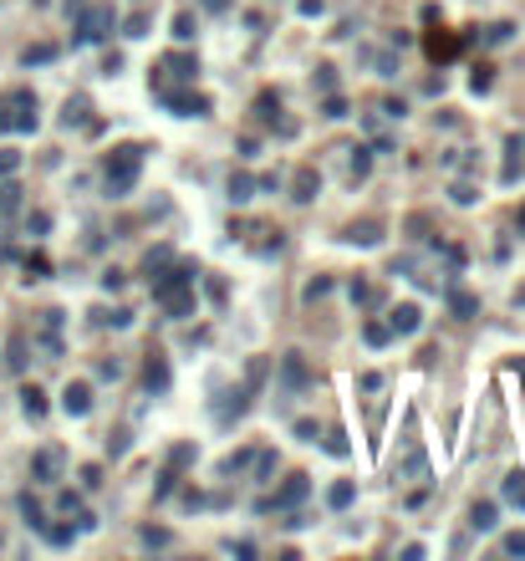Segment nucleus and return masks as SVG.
<instances>
[{
  "mask_svg": "<svg viewBox=\"0 0 525 561\" xmlns=\"http://www.w3.org/2000/svg\"><path fill=\"white\" fill-rule=\"evenodd\" d=\"M138 168H143V148H118L113 159H107V194H113V199H123L128 189L138 184Z\"/></svg>",
  "mask_w": 525,
  "mask_h": 561,
  "instance_id": "1",
  "label": "nucleus"
},
{
  "mask_svg": "<svg viewBox=\"0 0 525 561\" xmlns=\"http://www.w3.org/2000/svg\"><path fill=\"white\" fill-rule=\"evenodd\" d=\"M388 327L408 337V332H419V327H424V312L413 307V301H403V307H393V316H388Z\"/></svg>",
  "mask_w": 525,
  "mask_h": 561,
  "instance_id": "2",
  "label": "nucleus"
},
{
  "mask_svg": "<svg viewBox=\"0 0 525 561\" xmlns=\"http://www.w3.org/2000/svg\"><path fill=\"white\" fill-rule=\"evenodd\" d=\"M61 408H67L72 419H82L87 408H92V388H87V383H67V393H61Z\"/></svg>",
  "mask_w": 525,
  "mask_h": 561,
  "instance_id": "3",
  "label": "nucleus"
},
{
  "mask_svg": "<svg viewBox=\"0 0 525 561\" xmlns=\"http://www.w3.org/2000/svg\"><path fill=\"white\" fill-rule=\"evenodd\" d=\"M107 26H113V11H102V6L87 11V16H82V41H102Z\"/></svg>",
  "mask_w": 525,
  "mask_h": 561,
  "instance_id": "4",
  "label": "nucleus"
},
{
  "mask_svg": "<svg viewBox=\"0 0 525 561\" xmlns=\"http://www.w3.org/2000/svg\"><path fill=\"white\" fill-rule=\"evenodd\" d=\"M163 102H168L179 118H199V113H209V102H204V97H189V92H163Z\"/></svg>",
  "mask_w": 525,
  "mask_h": 561,
  "instance_id": "5",
  "label": "nucleus"
},
{
  "mask_svg": "<svg viewBox=\"0 0 525 561\" xmlns=\"http://www.w3.org/2000/svg\"><path fill=\"white\" fill-rule=\"evenodd\" d=\"M296 500H306V474H291V485L276 500H260V510H280V505H296Z\"/></svg>",
  "mask_w": 525,
  "mask_h": 561,
  "instance_id": "6",
  "label": "nucleus"
},
{
  "mask_svg": "<svg viewBox=\"0 0 525 561\" xmlns=\"http://www.w3.org/2000/svg\"><path fill=\"white\" fill-rule=\"evenodd\" d=\"M56 469H61V455H56V449H41V455L31 460V474H36L41 485H51V480H56Z\"/></svg>",
  "mask_w": 525,
  "mask_h": 561,
  "instance_id": "7",
  "label": "nucleus"
},
{
  "mask_svg": "<svg viewBox=\"0 0 525 561\" xmlns=\"http://www.w3.org/2000/svg\"><path fill=\"white\" fill-rule=\"evenodd\" d=\"M280 378H286L291 388L306 383V362H301V352H286V362H280Z\"/></svg>",
  "mask_w": 525,
  "mask_h": 561,
  "instance_id": "8",
  "label": "nucleus"
},
{
  "mask_svg": "<svg viewBox=\"0 0 525 561\" xmlns=\"http://www.w3.org/2000/svg\"><path fill=\"white\" fill-rule=\"evenodd\" d=\"M316 184H321V179H316V168H301V174H296V194H291V199H301V204H306V199H316Z\"/></svg>",
  "mask_w": 525,
  "mask_h": 561,
  "instance_id": "9",
  "label": "nucleus"
},
{
  "mask_svg": "<svg viewBox=\"0 0 525 561\" xmlns=\"http://www.w3.org/2000/svg\"><path fill=\"white\" fill-rule=\"evenodd\" d=\"M230 199H235V204H250V199H255V184H250L245 174H235V179H230Z\"/></svg>",
  "mask_w": 525,
  "mask_h": 561,
  "instance_id": "10",
  "label": "nucleus"
},
{
  "mask_svg": "<svg viewBox=\"0 0 525 561\" xmlns=\"http://www.w3.org/2000/svg\"><path fill=\"white\" fill-rule=\"evenodd\" d=\"M469 526H474V531H495V505H490V500L474 505V510H469Z\"/></svg>",
  "mask_w": 525,
  "mask_h": 561,
  "instance_id": "11",
  "label": "nucleus"
},
{
  "mask_svg": "<svg viewBox=\"0 0 525 561\" xmlns=\"http://www.w3.org/2000/svg\"><path fill=\"white\" fill-rule=\"evenodd\" d=\"M347 240H362V245H378V220H362V225H352V235Z\"/></svg>",
  "mask_w": 525,
  "mask_h": 561,
  "instance_id": "12",
  "label": "nucleus"
},
{
  "mask_svg": "<svg viewBox=\"0 0 525 561\" xmlns=\"http://www.w3.org/2000/svg\"><path fill=\"white\" fill-rule=\"evenodd\" d=\"M41 536H47L51 546H72L77 541V531H67V526H41Z\"/></svg>",
  "mask_w": 525,
  "mask_h": 561,
  "instance_id": "13",
  "label": "nucleus"
},
{
  "mask_svg": "<svg viewBox=\"0 0 525 561\" xmlns=\"http://www.w3.org/2000/svg\"><path fill=\"white\" fill-rule=\"evenodd\" d=\"M143 378H148V388H168V368H163L159 357H148V373Z\"/></svg>",
  "mask_w": 525,
  "mask_h": 561,
  "instance_id": "14",
  "label": "nucleus"
},
{
  "mask_svg": "<svg viewBox=\"0 0 525 561\" xmlns=\"http://www.w3.org/2000/svg\"><path fill=\"white\" fill-rule=\"evenodd\" d=\"M20 398H26V414H31V419H41V414H47V398H41V388H26Z\"/></svg>",
  "mask_w": 525,
  "mask_h": 561,
  "instance_id": "15",
  "label": "nucleus"
},
{
  "mask_svg": "<svg viewBox=\"0 0 525 561\" xmlns=\"http://www.w3.org/2000/svg\"><path fill=\"white\" fill-rule=\"evenodd\" d=\"M362 337L373 342V347H383V342L393 337V327H383V321H367V327H362Z\"/></svg>",
  "mask_w": 525,
  "mask_h": 561,
  "instance_id": "16",
  "label": "nucleus"
},
{
  "mask_svg": "<svg viewBox=\"0 0 525 561\" xmlns=\"http://www.w3.org/2000/svg\"><path fill=\"white\" fill-rule=\"evenodd\" d=\"M20 510H26V521H31L36 531H41V526H47V515H41V505L31 500V495H20Z\"/></svg>",
  "mask_w": 525,
  "mask_h": 561,
  "instance_id": "17",
  "label": "nucleus"
},
{
  "mask_svg": "<svg viewBox=\"0 0 525 561\" xmlns=\"http://www.w3.org/2000/svg\"><path fill=\"white\" fill-rule=\"evenodd\" d=\"M449 307H454L459 316H474V307H479V301H474V296H464V291H454V296H449Z\"/></svg>",
  "mask_w": 525,
  "mask_h": 561,
  "instance_id": "18",
  "label": "nucleus"
},
{
  "mask_svg": "<svg viewBox=\"0 0 525 561\" xmlns=\"http://www.w3.org/2000/svg\"><path fill=\"white\" fill-rule=\"evenodd\" d=\"M173 36H179V41H189V36H194V16H189V11L173 16Z\"/></svg>",
  "mask_w": 525,
  "mask_h": 561,
  "instance_id": "19",
  "label": "nucleus"
},
{
  "mask_svg": "<svg viewBox=\"0 0 525 561\" xmlns=\"http://www.w3.org/2000/svg\"><path fill=\"white\" fill-rule=\"evenodd\" d=\"M505 500L525 505V480H520V474H510V480H505Z\"/></svg>",
  "mask_w": 525,
  "mask_h": 561,
  "instance_id": "20",
  "label": "nucleus"
},
{
  "mask_svg": "<svg viewBox=\"0 0 525 561\" xmlns=\"http://www.w3.org/2000/svg\"><path fill=\"white\" fill-rule=\"evenodd\" d=\"M321 449H326V455H337V460H342V455H347V439H342L337 429H332V434H326V444H321Z\"/></svg>",
  "mask_w": 525,
  "mask_h": 561,
  "instance_id": "21",
  "label": "nucleus"
},
{
  "mask_svg": "<svg viewBox=\"0 0 525 561\" xmlns=\"http://www.w3.org/2000/svg\"><path fill=\"white\" fill-rule=\"evenodd\" d=\"M332 505H337V510H342V505H352V485H347V480L332 485Z\"/></svg>",
  "mask_w": 525,
  "mask_h": 561,
  "instance_id": "22",
  "label": "nucleus"
},
{
  "mask_svg": "<svg viewBox=\"0 0 525 561\" xmlns=\"http://www.w3.org/2000/svg\"><path fill=\"white\" fill-rule=\"evenodd\" d=\"M16 204H20V189H16V184H11V189H6V194H0V214H11V209H16Z\"/></svg>",
  "mask_w": 525,
  "mask_h": 561,
  "instance_id": "23",
  "label": "nucleus"
},
{
  "mask_svg": "<svg viewBox=\"0 0 525 561\" xmlns=\"http://www.w3.org/2000/svg\"><path fill=\"white\" fill-rule=\"evenodd\" d=\"M143 31H148V16H143V11L128 16V36H143Z\"/></svg>",
  "mask_w": 525,
  "mask_h": 561,
  "instance_id": "24",
  "label": "nucleus"
},
{
  "mask_svg": "<svg viewBox=\"0 0 525 561\" xmlns=\"http://www.w3.org/2000/svg\"><path fill=\"white\" fill-rule=\"evenodd\" d=\"M82 113H87V102H82V97H77V102H67V128H72V123H82Z\"/></svg>",
  "mask_w": 525,
  "mask_h": 561,
  "instance_id": "25",
  "label": "nucleus"
},
{
  "mask_svg": "<svg viewBox=\"0 0 525 561\" xmlns=\"http://www.w3.org/2000/svg\"><path fill=\"white\" fill-rule=\"evenodd\" d=\"M143 541H148V546H168V531H153V526H148V531H143Z\"/></svg>",
  "mask_w": 525,
  "mask_h": 561,
  "instance_id": "26",
  "label": "nucleus"
},
{
  "mask_svg": "<svg viewBox=\"0 0 525 561\" xmlns=\"http://www.w3.org/2000/svg\"><path fill=\"white\" fill-rule=\"evenodd\" d=\"M505 551H510V556H525V536H510V541H505Z\"/></svg>",
  "mask_w": 525,
  "mask_h": 561,
  "instance_id": "27",
  "label": "nucleus"
},
{
  "mask_svg": "<svg viewBox=\"0 0 525 561\" xmlns=\"http://www.w3.org/2000/svg\"><path fill=\"white\" fill-rule=\"evenodd\" d=\"M16 168V154H0V174H11Z\"/></svg>",
  "mask_w": 525,
  "mask_h": 561,
  "instance_id": "28",
  "label": "nucleus"
},
{
  "mask_svg": "<svg viewBox=\"0 0 525 561\" xmlns=\"http://www.w3.org/2000/svg\"><path fill=\"white\" fill-rule=\"evenodd\" d=\"M204 6H209V11H225V0H204Z\"/></svg>",
  "mask_w": 525,
  "mask_h": 561,
  "instance_id": "29",
  "label": "nucleus"
},
{
  "mask_svg": "<svg viewBox=\"0 0 525 561\" xmlns=\"http://www.w3.org/2000/svg\"><path fill=\"white\" fill-rule=\"evenodd\" d=\"M515 373H520V378H525V362H515Z\"/></svg>",
  "mask_w": 525,
  "mask_h": 561,
  "instance_id": "30",
  "label": "nucleus"
},
{
  "mask_svg": "<svg viewBox=\"0 0 525 561\" xmlns=\"http://www.w3.org/2000/svg\"><path fill=\"white\" fill-rule=\"evenodd\" d=\"M520 235H525V209H520Z\"/></svg>",
  "mask_w": 525,
  "mask_h": 561,
  "instance_id": "31",
  "label": "nucleus"
}]
</instances>
